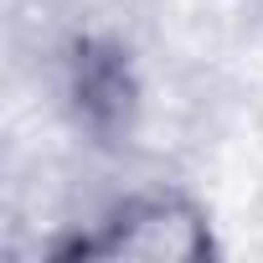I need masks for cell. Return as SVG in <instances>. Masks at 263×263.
<instances>
[{
	"label": "cell",
	"instance_id": "obj_2",
	"mask_svg": "<svg viewBox=\"0 0 263 263\" xmlns=\"http://www.w3.org/2000/svg\"><path fill=\"white\" fill-rule=\"evenodd\" d=\"M67 88H72V103H78V119L93 129V135H119L135 119V72H129L124 52L108 47V42H83L72 52V67H67Z\"/></svg>",
	"mask_w": 263,
	"mask_h": 263
},
{
	"label": "cell",
	"instance_id": "obj_1",
	"mask_svg": "<svg viewBox=\"0 0 263 263\" xmlns=\"http://www.w3.org/2000/svg\"><path fill=\"white\" fill-rule=\"evenodd\" d=\"M78 258H140V263H191L212 253V232L206 217L176 196V191H155V196H135L124 201L98 237L72 242Z\"/></svg>",
	"mask_w": 263,
	"mask_h": 263
}]
</instances>
